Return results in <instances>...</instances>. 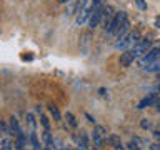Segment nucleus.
<instances>
[{"label": "nucleus", "instance_id": "1", "mask_svg": "<svg viewBox=\"0 0 160 150\" xmlns=\"http://www.w3.org/2000/svg\"><path fill=\"white\" fill-rule=\"evenodd\" d=\"M140 40H142V38H140L138 30H133V32H130L123 40H120V42H115V47H117V48H127V50H132L135 45L140 42Z\"/></svg>", "mask_w": 160, "mask_h": 150}, {"label": "nucleus", "instance_id": "2", "mask_svg": "<svg viewBox=\"0 0 160 150\" xmlns=\"http://www.w3.org/2000/svg\"><path fill=\"white\" fill-rule=\"evenodd\" d=\"M125 22H128L127 13H125V12H117V13H115L113 22H112V27L107 30V33H108V35H113V37H115V33L120 30V27H123Z\"/></svg>", "mask_w": 160, "mask_h": 150}, {"label": "nucleus", "instance_id": "3", "mask_svg": "<svg viewBox=\"0 0 160 150\" xmlns=\"http://www.w3.org/2000/svg\"><path fill=\"white\" fill-rule=\"evenodd\" d=\"M158 58H160V47H152L142 58H140V65H142V68H145L147 65H150L152 62H155V60H158Z\"/></svg>", "mask_w": 160, "mask_h": 150}, {"label": "nucleus", "instance_id": "4", "mask_svg": "<svg viewBox=\"0 0 160 150\" xmlns=\"http://www.w3.org/2000/svg\"><path fill=\"white\" fill-rule=\"evenodd\" d=\"M103 7H105V5H97V7H92V17H90V20H88L90 28H95L100 22H102Z\"/></svg>", "mask_w": 160, "mask_h": 150}, {"label": "nucleus", "instance_id": "5", "mask_svg": "<svg viewBox=\"0 0 160 150\" xmlns=\"http://www.w3.org/2000/svg\"><path fill=\"white\" fill-rule=\"evenodd\" d=\"M113 18H115V13H113V8L112 7H103V15H102V27L105 30H108L110 27H112V22H113Z\"/></svg>", "mask_w": 160, "mask_h": 150}, {"label": "nucleus", "instance_id": "6", "mask_svg": "<svg viewBox=\"0 0 160 150\" xmlns=\"http://www.w3.org/2000/svg\"><path fill=\"white\" fill-rule=\"evenodd\" d=\"M132 50H133L135 57H143V55L150 50V40L142 38V40H140V42H138L137 45H135V47H133Z\"/></svg>", "mask_w": 160, "mask_h": 150}, {"label": "nucleus", "instance_id": "7", "mask_svg": "<svg viewBox=\"0 0 160 150\" xmlns=\"http://www.w3.org/2000/svg\"><path fill=\"white\" fill-rule=\"evenodd\" d=\"M158 97H160V95H158V92H152V93H148L147 97H145V98H142V100L138 102L137 108H138V110H142V108H145V107H152V105H153V102H155V100H157Z\"/></svg>", "mask_w": 160, "mask_h": 150}, {"label": "nucleus", "instance_id": "8", "mask_svg": "<svg viewBox=\"0 0 160 150\" xmlns=\"http://www.w3.org/2000/svg\"><path fill=\"white\" fill-rule=\"evenodd\" d=\"M135 58L137 57H135L133 50H127V52H123L122 55H120V65H122V67H130Z\"/></svg>", "mask_w": 160, "mask_h": 150}, {"label": "nucleus", "instance_id": "9", "mask_svg": "<svg viewBox=\"0 0 160 150\" xmlns=\"http://www.w3.org/2000/svg\"><path fill=\"white\" fill-rule=\"evenodd\" d=\"M90 17H92V7H90V8L85 7L82 12L77 15V23L78 25H83L85 22H88V20H90Z\"/></svg>", "mask_w": 160, "mask_h": 150}, {"label": "nucleus", "instance_id": "10", "mask_svg": "<svg viewBox=\"0 0 160 150\" xmlns=\"http://www.w3.org/2000/svg\"><path fill=\"white\" fill-rule=\"evenodd\" d=\"M128 33H130V23L125 22L123 27H120V30H118L117 33H115V38H117V42H120V40H123Z\"/></svg>", "mask_w": 160, "mask_h": 150}, {"label": "nucleus", "instance_id": "11", "mask_svg": "<svg viewBox=\"0 0 160 150\" xmlns=\"http://www.w3.org/2000/svg\"><path fill=\"white\" fill-rule=\"evenodd\" d=\"M15 147H17V150H25V147H27V137H25L23 132H20L17 135V142H15Z\"/></svg>", "mask_w": 160, "mask_h": 150}, {"label": "nucleus", "instance_id": "12", "mask_svg": "<svg viewBox=\"0 0 160 150\" xmlns=\"http://www.w3.org/2000/svg\"><path fill=\"white\" fill-rule=\"evenodd\" d=\"M8 125H10V128H12V135H18L20 132H22V128H20V125H18V120L13 117H10V120H8Z\"/></svg>", "mask_w": 160, "mask_h": 150}, {"label": "nucleus", "instance_id": "13", "mask_svg": "<svg viewBox=\"0 0 160 150\" xmlns=\"http://www.w3.org/2000/svg\"><path fill=\"white\" fill-rule=\"evenodd\" d=\"M42 138H43V147H50V148H53V142L55 140L52 138V133H50V130H45L43 128V135H42Z\"/></svg>", "mask_w": 160, "mask_h": 150}, {"label": "nucleus", "instance_id": "14", "mask_svg": "<svg viewBox=\"0 0 160 150\" xmlns=\"http://www.w3.org/2000/svg\"><path fill=\"white\" fill-rule=\"evenodd\" d=\"M92 140H93V143H95V147H97V148H102L103 147V140L105 138L98 132H95V130L92 132Z\"/></svg>", "mask_w": 160, "mask_h": 150}, {"label": "nucleus", "instance_id": "15", "mask_svg": "<svg viewBox=\"0 0 160 150\" xmlns=\"http://www.w3.org/2000/svg\"><path fill=\"white\" fill-rule=\"evenodd\" d=\"M85 5H87V0H77V2H75V5H73V8H72L73 13L78 15V13L85 8Z\"/></svg>", "mask_w": 160, "mask_h": 150}, {"label": "nucleus", "instance_id": "16", "mask_svg": "<svg viewBox=\"0 0 160 150\" xmlns=\"http://www.w3.org/2000/svg\"><path fill=\"white\" fill-rule=\"evenodd\" d=\"M107 140H108V143L112 145L113 148H117V147H120V145H122V142H120V138H118V137H117V135H115V133H110Z\"/></svg>", "mask_w": 160, "mask_h": 150}, {"label": "nucleus", "instance_id": "17", "mask_svg": "<svg viewBox=\"0 0 160 150\" xmlns=\"http://www.w3.org/2000/svg\"><path fill=\"white\" fill-rule=\"evenodd\" d=\"M145 70H147V72H160V58L155 60V62H152L150 65H147Z\"/></svg>", "mask_w": 160, "mask_h": 150}, {"label": "nucleus", "instance_id": "18", "mask_svg": "<svg viewBox=\"0 0 160 150\" xmlns=\"http://www.w3.org/2000/svg\"><path fill=\"white\" fill-rule=\"evenodd\" d=\"M30 142H32V145H33V148L35 150H38L40 148V142H38V137H37V133H35V130H32L30 132Z\"/></svg>", "mask_w": 160, "mask_h": 150}, {"label": "nucleus", "instance_id": "19", "mask_svg": "<svg viewBox=\"0 0 160 150\" xmlns=\"http://www.w3.org/2000/svg\"><path fill=\"white\" fill-rule=\"evenodd\" d=\"M0 150H13L12 143H10V140L7 137H3L2 140H0Z\"/></svg>", "mask_w": 160, "mask_h": 150}, {"label": "nucleus", "instance_id": "20", "mask_svg": "<svg viewBox=\"0 0 160 150\" xmlns=\"http://www.w3.org/2000/svg\"><path fill=\"white\" fill-rule=\"evenodd\" d=\"M48 110H50V113H52L53 120H60V112H58V108L55 107V105H48Z\"/></svg>", "mask_w": 160, "mask_h": 150}, {"label": "nucleus", "instance_id": "21", "mask_svg": "<svg viewBox=\"0 0 160 150\" xmlns=\"http://www.w3.org/2000/svg\"><path fill=\"white\" fill-rule=\"evenodd\" d=\"M25 118H27V123L30 125V128H32V130L37 128V122H35V118H33L32 113H27V117H25Z\"/></svg>", "mask_w": 160, "mask_h": 150}, {"label": "nucleus", "instance_id": "22", "mask_svg": "<svg viewBox=\"0 0 160 150\" xmlns=\"http://www.w3.org/2000/svg\"><path fill=\"white\" fill-rule=\"evenodd\" d=\"M67 120H68V125L72 128H77V120H75V117L70 112H67Z\"/></svg>", "mask_w": 160, "mask_h": 150}, {"label": "nucleus", "instance_id": "23", "mask_svg": "<svg viewBox=\"0 0 160 150\" xmlns=\"http://www.w3.org/2000/svg\"><path fill=\"white\" fill-rule=\"evenodd\" d=\"M40 123H42V127L45 130H50V122H48V118L45 117V115H40Z\"/></svg>", "mask_w": 160, "mask_h": 150}, {"label": "nucleus", "instance_id": "24", "mask_svg": "<svg viewBox=\"0 0 160 150\" xmlns=\"http://www.w3.org/2000/svg\"><path fill=\"white\" fill-rule=\"evenodd\" d=\"M95 132H98L103 138H108V137H107V128L102 127V125H97V127H95Z\"/></svg>", "mask_w": 160, "mask_h": 150}, {"label": "nucleus", "instance_id": "25", "mask_svg": "<svg viewBox=\"0 0 160 150\" xmlns=\"http://www.w3.org/2000/svg\"><path fill=\"white\" fill-rule=\"evenodd\" d=\"M0 127H2V132H3V135H12V128H10V127H8V125L5 123V122L0 123Z\"/></svg>", "mask_w": 160, "mask_h": 150}, {"label": "nucleus", "instance_id": "26", "mask_svg": "<svg viewBox=\"0 0 160 150\" xmlns=\"http://www.w3.org/2000/svg\"><path fill=\"white\" fill-rule=\"evenodd\" d=\"M140 125H142V128H152V123H150V120H148V118H142Z\"/></svg>", "mask_w": 160, "mask_h": 150}, {"label": "nucleus", "instance_id": "27", "mask_svg": "<svg viewBox=\"0 0 160 150\" xmlns=\"http://www.w3.org/2000/svg\"><path fill=\"white\" fill-rule=\"evenodd\" d=\"M135 2H137L140 10H147V3H145V0H135Z\"/></svg>", "mask_w": 160, "mask_h": 150}, {"label": "nucleus", "instance_id": "28", "mask_svg": "<svg viewBox=\"0 0 160 150\" xmlns=\"http://www.w3.org/2000/svg\"><path fill=\"white\" fill-rule=\"evenodd\" d=\"M85 118H87L90 123H95V118H93V117H92V115H90V113H85Z\"/></svg>", "mask_w": 160, "mask_h": 150}, {"label": "nucleus", "instance_id": "29", "mask_svg": "<svg viewBox=\"0 0 160 150\" xmlns=\"http://www.w3.org/2000/svg\"><path fill=\"white\" fill-rule=\"evenodd\" d=\"M152 107H155L157 110H160V97H158V98H157V100H155V102H153V105H152Z\"/></svg>", "mask_w": 160, "mask_h": 150}, {"label": "nucleus", "instance_id": "30", "mask_svg": "<svg viewBox=\"0 0 160 150\" xmlns=\"http://www.w3.org/2000/svg\"><path fill=\"white\" fill-rule=\"evenodd\" d=\"M155 27H158V28H160V17L155 18Z\"/></svg>", "mask_w": 160, "mask_h": 150}, {"label": "nucleus", "instance_id": "31", "mask_svg": "<svg viewBox=\"0 0 160 150\" xmlns=\"http://www.w3.org/2000/svg\"><path fill=\"white\" fill-rule=\"evenodd\" d=\"M115 150H125V147H123V145H120V147H117Z\"/></svg>", "mask_w": 160, "mask_h": 150}, {"label": "nucleus", "instance_id": "32", "mask_svg": "<svg viewBox=\"0 0 160 150\" xmlns=\"http://www.w3.org/2000/svg\"><path fill=\"white\" fill-rule=\"evenodd\" d=\"M155 138H160V132H155Z\"/></svg>", "mask_w": 160, "mask_h": 150}, {"label": "nucleus", "instance_id": "33", "mask_svg": "<svg viewBox=\"0 0 160 150\" xmlns=\"http://www.w3.org/2000/svg\"><path fill=\"white\" fill-rule=\"evenodd\" d=\"M60 3H67V2H70V0H58Z\"/></svg>", "mask_w": 160, "mask_h": 150}, {"label": "nucleus", "instance_id": "34", "mask_svg": "<svg viewBox=\"0 0 160 150\" xmlns=\"http://www.w3.org/2000/svg\"><path fill=\"white\" fill-rule=\"evenodd\" d=\"M157 92H158V95H160V83L157 85Z\"/></svg>", "mask_w": 160, "mask_h": 150}, {"label": "nucleus", "instance_id": "35", "mask_svg": "<svg viewBox=\"0 0 160 150\" xmlns=\"http://www.w3.org/2000/svg\"><path fill=\"white\" fill-rule=\"evenodd\" d=\"M43 150H53V148H50V147H43Z\"/></svg>", "mask_w": 160, "mask_h": 150}, {"label": "nucleus", "instance_id": "36", "mask_svg": "<svg viewBox=\"0 0 160 150\" xmlns=\"http://www.w3.org/2000/svg\"><path fill=\"white\" fill-rule=\"evenodd\" d=\"M158 80H160V72H158Z\"/></svg>", "mask_w": 160, "mask_h": 150}]
</instances>
